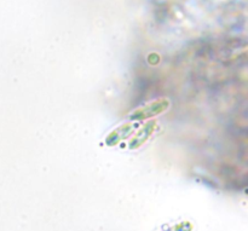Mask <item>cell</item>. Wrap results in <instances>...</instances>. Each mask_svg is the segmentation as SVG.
Masks as SVG:
<instances>
[{"label": "cell", "instance_id": "obj_3", "mask_svg": "<svg viewBox=\"0 0 248 231\" xmlns=\"http://www.w3.org/2000/svg\"><path fill=\"white\" fill-rule=\"evenodd\" d=\"M155 128H156V123H155L154 121H149V123H145V125L140 128V132L131 139L128 148H130V149H138L140 147H142V145L152 137Z\"/></svg>", "mask_w": 248, "mask_h": 231}, {"label": "cell", "instance_id": "obj_2", "mask_svg": "<svg viewBox=\"0 0 248 231\" xmlns=\"http://www.w3.org/2000/svg\"><path fill=\"white\" fill-rule=\"evenodd\" d=\"M138 127L137 121H128V123H124L123 125L118 126L116 128H114L110 133L106 137V144L108 147H115L119 143H121L123 140L127 139L130 136L133 135L136 130Z\"/></svg>", "mask_w": 248, "mask_h": 231}, {"label": "cell", "instance_id": "obj_1", "mask_svg": "<svg viewBox=\"0 0 248 231\" xmlns=\"http://www.w3.org/2000/svg\"><path fill=\"white\" fill-rule=\"evenodd\" d=\"M170 106H171V103H170L169 99H156V101L152 102V103L147 104V106L142 107V108L136 109L131 114V121H142L150 118H154V116L165 113L170 108Z\"/></svg>", "mask_w": 248, "mask_h": 231}]
</instances>
